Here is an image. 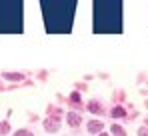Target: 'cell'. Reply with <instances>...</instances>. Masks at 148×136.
Instances as JSON below:
<instances>
[{
    "label": "cell",
    "mask_w": 148,
    "mask_h": 136,
    "mask_svg": "<svg viewBox=\"0 0 148 136\" xmlns=\"http://www.w3.org/2000/svg\"><path fill=\"white\" fill-rule=\"evenodd\" d=\"M42 126H44V130L50 132V134H52V132H58V130H60V118L48 116V118L44 120V124H42Z\"/></svg>",
    "instance_id": "cell-1"
},
{
    "label": "cell",
    "mask_w": 148,
    "mask_h": 136,
    "mask_svg": "<svg viewBox=\"0 0 148 136\" xmlns=\"http://www.w3.org/2000/svg\"><path fill=\"white\" fill-rule=\"evenodd\" d=\"M102 128H104V124H102L100 120H90L86 130H88V134H100V132H102Z\"/></svg>",
    "instance_id": "cell-2"
},
{
    "label": "cell",
    "mask_w": 148,
    "mask_h": 136,
    "mask_svg": "<svg viewBox=\"0 0 148 136\" xmlns=\"http://www.w3.org/2000/svg\"><path fill=\"white\" fill-rule=\"evenodd\" d=\"M88 110L94 112V114H106V112H104L102 102H98V100H90V102H88Z\"/></svg>",
    "instance_id": "cell-3"
},
{
    "label": "cell",
    "mask_w": 148,
    "mask_h": 136,
    "mask_svg": "<svg viewBox=\"0 0 148 136\" xmlns=\"http://www.w3.org/2000/svg\"><path fill=\"white\" fill-rule=\"evenodd\" d=\"M66 118H68V124H70L72 128H78L80 122H82V118H80V114H78V112H68Z\"/></svg>",
    "instance_id": "cell-4"
},
{
    "label": "cell",
    "mask_w": 148,
    "mask_h": 136,
    "mask_svg": "<svg viewBox=\"0 0 148 136\" xmlns=\"http://www.w3.org/2000/svg\"><path fill=\"white\" fill-rule=\"evenodd\" d=\"M4 78H6V80H12V82H18V80H24V74H18V72H4Z\"/></svg>",
    "instance_id": "cell-5"
},
{
    "label": "cell",
    "mask_w": 148,
    "mask_h": 136,
    "mask_svg": "<svg viewBox=\"0 0 148 136\" xmlns=\"http://www.w3.org/2000/svg\"><path fill=\"white\" fill-rule=\"evenodd\" d=\"M110 116H112V118H124V116H126V110H124L122 106H114V108L110 110Z\"/></svg>",
    "instance_id": "cell-6"
},
{
    "label": "cell",
    "mask_w": 148,
    "mask_h": 136,
    "mask_svg": "<svg viewBox=\"0 0 148 136\" xmlns=\"http://www.w3.org/2000/svg\"><path fill=\"white\" fill-rule=\"evenodd\" d=\"M110 132L114 136H126V130H124L120 124H112V126H110Z\"/></svg>",
    "instance_id": "cell-7"
},
{
    "label": "cell",
    "mask_w": 148,
    "mask_h": 136,
    "mask_svg": "<svg viewBox=\"0 0 148 136\" xmlns=\"http://www.w3.org/2000/svg\"><path fill=\"white\" fill-rule=\"evenodd\" d=\"M48 112H50V116H54V118H60L62 110H60V108H56V106H48Z\"/></svg>",
    "instance_id": "cell-8"
},
{
    "label": "cell",
    "mask_w": 148,
    "mask_h": 136,
    "mask_svg": "<svg viewBox=\"0 0 148 136\" xmlns=\"http://www.w3.org/2000/svg\"><path fill=\"white\" fill-rule=\"evenodd\" d=\"M10 132V124L4 120V122H0V134H8Z\"/></svg>",
    "instance_id": "cell-9"
},
{
    "label": "cell",
    "mask_w": 148,
    "mask_h": 136,
    "mask_svg": "<svg viewBox=\"0 0 148 136\" xmlns=\"http://www.w3.org/2000/svg\"><path fill=\"white\" fill-rule=\"evenodd\" d=\"M70 102H72V104H80V94H78V92H72V94H70Z\"/></svg>",
    "instance_id": "cell-10"
},
{
    "label": "cell",
    "mask_w": 148,
    "mask_h": 136,
    "mask_svg": "<svg viewBox=\"0 0 148 136\" xmlns=\"http://www.w3.org/2000/svg\"><path fill=\"white\" fill-rule=\"evenodd\" d=\"M14 136H34L30 130H26V128H22V130H18V132H14Z\"/></svg>",
    "instance_id": "cell-11"
},
{
    "label": "cell",
    "mask_w": 148,
    "mask_h": 136,
    "mask_svg": "<svg viewBox=\"0 0 148 136\" xmlns=\"http://www.w3.org/2000/svg\"><path fill=\"white\" fill-rule=\"evenodd\" d=\"M114 98H116L118 102H120V100H122V102H124V98H126V94H124V90H122V92L118 90V92H116V94H114Z\"/></svg>",
    "instance_id": "cell-12"
},
{
    "label": "cell",
    "mask_w": 148,
    "mask_h": 136,
    "mask_svg": "<svg viewBox=\"0 0 148 136\" xmlns=\"http://www.w3.org/2000/svg\"><path fill=\"white\" fill-rule=\"evenodd\" d=\"M136 134H138V136H148V128H138Z\"/></svg>",
    "instance_id": "cell-13"
},
{
    "label": "cell",
    "mask_w": 148,
    "mask_h": 136,
    "mask_svg": "<svg viewBox=\"0 0 148 136\" xmlns=\"http://www.w3.org/2000/svg\"><path fill=\"white\" fill-rule=\"evenodd\" d=\"M98 136H108V134H106V132H100V134Z\"/></svg>",
    "instance_id": "cell-14"
}]
</instances>
